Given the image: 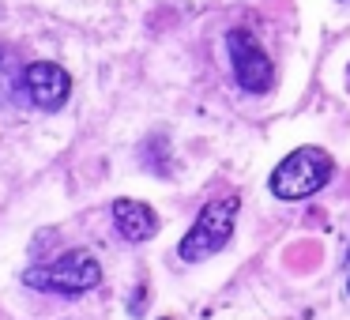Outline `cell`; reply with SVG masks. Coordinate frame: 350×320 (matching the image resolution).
<instances>
[{
    "instance_id": "obj_1",
    "label": "cell",
    "mask_w": 350,
    "mask_h": 320,
    "mask_svg": "<svg viewBox=\"0 0 350 320\" xmlns=\"http://www.w3.org/2000/svg\"><path fill=\"white\" fill-rule=\"evenodd\" d=\"M237 207H241V196H237V192L204 204L200 215H196V222L189 226V234L181 237V245H177V256L189 260V264H200V260L215 256L219 249H226V241L234 237Z\"/></svg>"
},
{
    "instance_id": "obj_2",
    "label": "cell",
    "mask_w": 350,
    "mask_h": 320,
    "mask_svg": "<svg viewBox=\"0 0 350 320\" xmlns=\"http://www.w3.org/2000/svg\"><path fill=\"white\" fill-rule=\"evenodd\" d=\"M335 162L320 147H297L271 170V192L279 200H309L332 181Z\"/></svg>"
},
{
    "instance_id": "obj_3",
    "label": "cell",
    "mask_w": 350,
    "mask_h": 320,
    "mask_svg": "<svg viewBox=\"0 0 350 320\" xmlns=\"http://www.w3.org/2000/svg\"><path fill=\"white\" fill-rule=\"evenodd\" d=\"M23 282L31 290H46V294H64L76 297L87 294L102 282V267L98 260L91 256L87 249H68L64 256H57L53 264H38L23 275Z\"/></svg>"
},
{
    "instance_id": "obj_4",
    "label": "cell",
    "mask_w": 350,
    "mask_h": 320,
    "mask_svg": "<svg viewBox=\"0 0 350 320\" xmlns=\"http://www.w3.org/2000/svg\"><path fill=\"white\" fill-rule=\"evenodd\" d=\"M226 53L234 64V79L245 94H267L275 87V64L260 49V42L249 31H230L226 34Z\"/></svg>"
},
{
    "instance_id": "obj_5",
    "label": "cell",
    "mask_w": 350,
    "mask_h": 320,
    "mask_svg": "<svg viewBox=\"0 0 350 320\" xmlns=\"http://www.w3.org/2000/svg\"><path fill=\"white\" fill-rule=\"evenodd\" d=\"M23 91H27V102L42 114H57V109L68 102V91H72V79L61 64L53 61H34L23 68Z\"/></svg>"
},
{
    "instance_id": "obj_6",
    "label": "cell",
    "mask_w": 350,
    "mask_h": 320,
    "mask_svg": "<svg viewBox=\"0 0 350 320\" xmlns=\"http://www.w3.org/2000/svg\"><path fill=\"white\" fill-rule=\"evenodd\" d=\"M113 226L124 241L139 245V241H151V237L159 234V215H154V207H147L144 200L121 196V200H113Z\"/></svg>"
},
{
    "instance_id": "obj_7",
    "label": "cell",
    "mask_w": 350,
    "mask_h": 320,
    "mask_svg": "<svg viewBox=\"0 0 350 320\" xmlns=\"http://www.w3.org/2000/svg\"><path fill=\"white\" fill-rule=\"evenodd\" d=\"M347 294H350V282H347Z\"/></svg>"
},
{
    "instance_id": "obj_8",
    "label": "cell",
    "mask_w": 350,
    "mask_h": 320,
    "mask_svg": "<svg viewBox=\"0 0 350 320\" xmlns=\"http://www.w3.org/2000/svg\"><path fill=\"white\" fill-rule=\"evenodd\" d=\"M342 4H350V0H342Z\"/></svg>"
}]
</instances>
